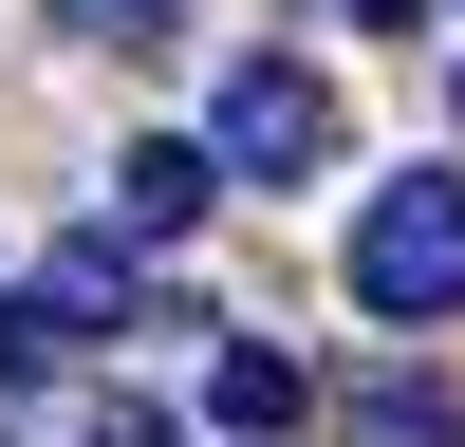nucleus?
Masks as SVG:
<instances>
[{
	"label": "nucleus",
	"mask_w": 465,
	"mask_h": 447,
	"mask_svg": "<svg viewBox=\"0 0 465 447\" xmlns=\"http://www.w3.org/2000/svg\"><path fill=\"white\" fill-rule=\"evenodd\" d=\"M335 19H354V37H410V19H429V0H335Z\"/></svg>",
	"instance_id": "nucleus-9"
},
{
	"label": "nucleus",
	"mask_w": 465,
	"mask_h": 447,
	"mask_svg": "<svg viewBox=\"0 0 465 447\" xmlns=\"http://www.w3.org/2000/svg\"><path fill=\"white\" fill-rule=\"evenodd\" d=\"M94 447H186V429H168L149 392H112V410H94Z\"/></svg>",
	"instance_id": "nucleus-8"
},
{
	"label": "nucleus",
	"mask_w": 465,
	"mask_h": 447,
	"mask_svg": "<svg viewBox=\"0 0 465 447\" xmlns=\"http://www.w3.org/2000/svg\"><path fill=\"white\" fill-rule=\"evenodd\" d=\"M447 112H465V56H447Z\"/></svg>",
	"instance_id": "nucleus-10"
},
{
	"label": "nucleus",
	"mask_w": 465,
	"mask_h": 447,
	"mask_svg": "<svg viewBox=\"0 0 465 447\" xmlns=\"http://www.w3.org/2000/svg\"><path fill=\"white\" fill-rule=\"evenodd\" d=\"M298 410H317V372H298L280 335H223V354H205V429H223V447H280Z\"/></svg>",
	"instance_id": "nucleus-4"
},
{
	"label": "nucleus",
	"mask_w": 465,
	"mask_h": 447,
	"mask_svg": "<svg viewBox=\"0 0 465 447\" xmlns=\"http://www.w3.org/2000/svg\"><path fill=\"white\" fill-rule=\"evenodd\" d=\"M335 429H354V447H465V392H447V372H354V392H335Z\"/></svg>",
	"instance_id": "nucleus-5"
},
{
	"label": "nucleus",
	"mask_w": 465,
	"mask_h": 447,
	"mask_svg": "<svg viewBox=\"0 0 465 447\" xmlns=\"http://www.w3.org/2000/svg\"><path fill=\"white\" fill-rule=\"evenodd\" d=\"M56 354H74V317L19 280V298H0V392H56Z\"/></svg>",
	"instance_id": "nucleus-6"
},
{
	"label": "nucleus",
	"mask_w": 465,
	"mask_h": 447,
	"mask_svg": "<svg viewBox=\"0 0 465 447\" xmlns=\"http://www.w3.org/2000/svg\"><path fill=\"white\" fill-rule=\"evenodd\" d=\"M205 149H223V186H317L335 168V74L317 56H242L205 94Z\"/></svg>",
	"instance_id": "nucleus-2"
},
{
	"label": "nucleus",
	"mask_w": 465,
	"mask_h": 447,
	"mask_svg": "<svg viewBox=\"0 0 465 447\" xmlns=\"http://www.w3.org/2000/svg\"><path fill=\"white\" fill-rule=\"evenodd\" d=\"M335 280H354V317H372V335L465 317V168H391V186L354 205V243H335Z\"/></svg>",
	"instance_id": "nucleus-1"
},
{
	"label": "nucleus",
	"mask_w": 465,
	"mask_h": 447,
	"mask_svg": "<svg viewBox=\"0 0 465 447\" xmlns=\"http://www.w3.org/2000/svg\"><path fill=\"white\" fill-rule=\"evenodd\" d=\"M205 205H223V149H205V131H149V149H112V243H186Z\"/></svg>",
	"instance_id": "nucleus-3"
},
{
	"label": "nucleus",
	"mask_w": 465,
	"mask_h": 447,
	"mask_svg": "<svg viewBox=\"0 0 465 447\" xmlns=\"http://www.w3.org/2000/svg\"><path fill=\"white\" fill-rule=\"evenodd\" d=\"M74 37H112V56H149V37H186V0H56Z\"/></svg>",
	"instance_id": "nucleus-7"
}]
</instances>
